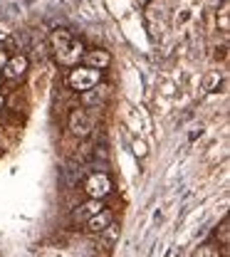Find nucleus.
I'll return each mask as SVG.
<instances>
[{
    "label": "nucleus",
    "instance_id": "nucleus-5",
    "mask_svg": "<svg viewBox=\"0 0 230 257\" xmlns=\"http://www.w3.org/2000/svg\"><path fill=\"white\" fill-rule=\"evenodd\" d=\"M25 69H28V57L18 55V57H10V60L5 62V67H3V77H8V79H18V77L25 74Z\"/></svg>",
    "mask_w": 230,
    "mask_h": 257
},
{
    "label": "nucleus",
    "instance_id": "nucleus-1",
    "mask_svg": "<svg viewBox=\"0 0 230 257\" xmlns=\"http://www.w3.org/2000/svg\"><path fill=\"white\" fill-rule=\"evenodd\" d=\"M99 79H101V69H94V67H74L67 74V82L74 92H87V89L97 87Z\"/></svg>",
    "mask_w": 230,
    "mask_h": 257
},
{
    "label": "nucleus",
    "instance_id": "nucleus-4",
    "mask_svg": "<svg viewBox=\"0 0 230 257\" xmlns=\"http://www.w3.org/2000/svg\"><path fill=\"white\" fill-rule=\"evenodd\" d=\"M104 205H101V198H92V200H87V203H82L74 213H72V220L74 223H82V220H89L94 213H99Z\"/></svg>",
    "mask_w": 230,
    "mask_h": 257
},
{
    "label": "nucleus",
    "instance_id": "nucleus-15",
    "mask_svg": "<svg viewBox=\"0 0 230 257\" xmlns=\"http://www.w3.org/2000/svg\"><path fill=\"white\" fill-rule=\"evenodd\" d=\"M3 106H5V99H3V94H0V109H3Z\"/></svg>",
    "mask_w": 230,
    "mask_h": 257
},
{
    "label": "nucleus",
    "instance_id": "nucleus-9",
    "mask_svg": "<svg viewBox=\"0 0 230 257\" xmlns=\"http://www.w3.org/2000/svg\"><path fill=\"white\" fill-rule=\"evenodd\" d=\"M84 60H87V64H89V67H94V69H104L106 64L111 62L109 52H104V50H94V52H89Z\"/></svg>",
    "mask_w": 230,
    "mask_h": 257
},
{
    "label": "nucleus",
    "instance_id": "nucleus-14",
    "mask_svg": "<svg viewBox=\"0 0 230 257\" xmlns=\"http://www.w3.org/2000/svg\"><path fill=\"white\" fill-rule=\"evenodd\" d=\"M5 62H8V55H5V52H3V50H0V69H3V67H5Z\"/></svg>",
    "mask_w": 230,
    "mask_h": 257
},
{
    "label": "nucleus",
    "instance_id": "nucleus-3",
    "mask_svg": "<svg viewBox=\"0 0 230 257\" xmlns=\"http://www.w3.org/2000/svg\"><path fill=\"white\" fill-rule=\"evenodd\" d=\"M69 128H72V134L74 136H89V131H92V119L87 116V111L84 109H74L72 114H69Z\"/></svg>",
    "mask_w": 230,
    "mask_h": 257
},
{
    "label": "nucleus",
    "instance_id": "nucleus-13",
    "mask_svg": "<svg viewBox=\"0 0 230 257\" xmlns=\"http://www.w3.org/2000/svg\"><path fill=\"white\" fill-rule=\"evenodd\" d=\"M200 134H203V126H193V131H191V136H188V139H191V141H196Z\"/></svg>",
    "mask_w": 230,
    "mask_h": 257
},
{
    "label": "nucleus",
    "instance_id": "nucleus-12",
    "mask_svg": "<svg viewBox=\"0 0 230 257\" xmlns=\"http://www.w3.org/2000/svg\"><path fill=\"white\" fill-rule=\"evenodd\" d=\"M196 257H215V252H213L210 247H203L200 252H196Z\"/></svg>",
    "mask_w": 230,
    "mask_h": 257
},
{
    "label": "nucleus",
    "instance_id": "nucleus-11",
    "mask_svg": "<svg viewBox=\"0 0 230 257\" xmlns=\"http://www.w3.org/2000/svg\"><path fill=\"white\" fill-rule=\"evenodd\" d=\"M82 101L89 104V106H92V104H99V101H101V92H99L97 87H92V89L82 92Z\"/></svg>",
    "mask_w": 230,
    "mask_h": 257
},
{
    "label": "nucleus",
    "instance_id": "nucleus-7",
    "mask_svg": "<svg viewBox=\"0 0 230 257\" xmlns=\"http://www.w3.org/2000/svg\"><path fill=\"white\" fill-rule=\"evenodd\" d=\"M82 50H84V47H82L79 42H74V40H72L62 52H57V57H60V62L72 64L74 60H79V57H82Z\"/></svg>",
    "mask_w": 230,
    "mask_h": 257
},
{
    "label": "nucleus",
    "instance_id": "nucleus-8",
    "mask_svg": "<svg viewBox=\"0 0 230 257\" xmlns=\"http://www.w3.org/2000/svg\"><path fill=\"white\" fill-rule=\"evenodd\" d=\"M50 42H52V47H55V52H62L67 45L72 42V35H69V30H52V35H50Z\"/></svg>",
    "mask_w": 230,
    "mask_h": 257
},
{
    "label": "nucleus",
    "instance_id": "nucleus-2",
    "mask_svg": "<svg viewBox=\"0 0 230 257\" xmlns=\"http://www.w3.org/2000/svg\"><path fill=\"white\" fill-rule=\"evenodd\" d=\"M84 191H87L89 198H104V195L111 193V181H109V176H106L104 171H97V173H92V176L87 178Z\"/></svg>",
    "mask_w": 230,
    "mask_h": 257
},
{
    "label": "nucleus",
    "instance_id": "nucleus-6",
    "mask_svg": "<svg viewBox=\"0 0 230 257\" xmlns=\"http://www.w3.org/2000/svg\"><path fill=\"white\" fill-rule=\"evenodd\" d=\"M111 220H114V218H111V213L101 208L99 213H94V215L87 220V227H89V232H101V230L111 223Z\"/></svg>",
    "mask_w": 230,
    "mask_h": 257
},
{
    "label": "nucleus",
    "instance_id": "nucleus-10",
    "mask_svg": "<svg viewBox=\"0 0 230 257\" xmlns=\"http://www.w3.org/2000/svg\"><path fill=\"white\" fill-rule=\"evenodd\" d=\"M62 181H65V186H74L79 181V168L74 163H67L65 173H62Z\"/></svg>",
    "mask_w": 230,
    "mask_h": 257
}]
</instances>
